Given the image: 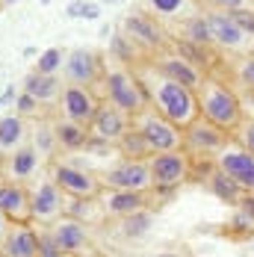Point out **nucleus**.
I'll return each instance as SVG.
<instances>
[{
    "label": "nucleus",
    "mask_w": 254,
    "mask_h": 257,
    "mask_svg": "<svg viewBox=\"0 0 254 257\" xmlns=\"http://www.w3.org/2000/svg\"><path fill=\"white\" fill-rule=\"evenodd\" d=\"M51 236L56 239V245L65 251V254H83L89 248V225L80 222V219H71V216H62L56 219L51 228Z\"/></svg>",
    "instance_id": "f3484780"
},
{
    "label": "nucleus",
    "mask_w": 254,
    "mask_h": 257,
    "mask_svg": "<svg viewBox=\"0 0 254 257\" xmlns=\"http://www.w3.org/2000/svg\"><path fill=\"white\" fill-rule=\"evenodd\" d=\"M0 210L12 222H30V186L21 180H0Z\"/></svg>",
    "instance_id": "aec40b11"
},
{
    "label": "nucleus",
    "mask_w": 254,
    "mask_h": 257,
    "mask_svg": "<svg viewBox=\"0 0 254 257\" xmlns=\"http://www.w3.org/2000/svg\"><path fill=\"white\" fill-rule=\"evenodd\" d=\"M154 71H160L163 77L175 80V83H183L186 89H195L198 92V86L204 83V71L192 62V59H186L183 53H157L154 56Z\"/></svg>",
    "instance_id": "dca6fc26"
},
{
    "label": "nucleus",
    "mask_w": 254,
    "mask_h": 257,
    "mask_svg": "<svg viewBox=\"0 0 254 257\" xmlns=\"http://www.w3.org/2000/svg\"><path fill=\"white\" fill-rule=\"evenodd\" d=\"M151 9L160 18H189L198 15V0H151Z\"/></svg>",
    "instance_id": "c85d7f7f"
},
{
    "label": "nucleus",
    "mask_w": 254,
    "mask_h": 257,
    "mask_svg": "<svg viewBox=\"0 0 254 257\" xmlns=\"http://www.w3.org/2000/svg\"><path fill=\"white\" fill-rule=\"evenodd\" d=\"M65 192L56 186V180H39L30 189V222L51 228L56 219L65 216Z\"/></svg>",
    "instance_id": "0eeeda50"
},
{
    "label": "nucleus",
    "mask_w": 254,
    "mask_h": 257,
    "mask_svg": "<svg viewBox=\"0 0 254 257\" xmlns=\"http://www.w3.org/2000/svg\"><path fill=\"white\" fill-rule=\"evenodd\" d=\"M39 163H42L39 148L30 145V142H24L15 154L6 160V175H9V180H27L39 172Z\"/></svg>",
    "instance_id": "b1692460"
},
{
    "label": "nucleus",
    "mask_w": 254,
    "mask_h": 257,
    "mask_svg": "<svg viewBox=\"0 0 254 257\" xmlns=\"http://www.w3.org/2000/svg\"><path fill=\"white\" fill-rule=\"evenodd\" d=\"M68 257H77V254H68Z\"/></svg>",
    "instance_id": "603ef678"
},
{
    "label": "nucleus",
    "mask_w": 254,
    "mask_h": 257,
    "mask_svg": "<svg viewBox=\"0 0 254 257\" xmlns=\"http://www.w3.org/2000/svg\"><path fill=\"white\" fill-rule=\"evenodd\" d=\"M36 109H39V101H36L33 95L21 92L18 101H15V112H18V115H30V112H36Z\"/></svg>",
    "instance_id": "ea45409f"
},
{
    "label": "nucleus",
    "mask_w": 254,
    "mask_h": 257,
    "mask_svg": "<svg viewBox=\"0 0 254 257\" xmlns=\"http://www.w3.org/2000/svg\"><path fill=\"white\" fill-rule=\"evenodd\" d=\"M228 178H233L239 183V189L245 192V195H254V154L251 151H245L239 142H233L230 139L228 145L216 154L213 160Z\"/></svg>",
    "instance_id": "9d476101"
},
{
    "label": "nucleus",
    "mask_w": 254,
    "mask_h": 257,
    "mask_svg": "<svg viewBox=\"0 0 254 257\" xmlns=\"http://www.w3.org/2000/svg\"><path fill=\"white\" fill-rule=\"evenodd\" d=\"M233 15V21L242 27L248 36H254V9H236V12H230Z\"/></svg>",
    "instance_id": "58836bf2"
},
{
    "label": "nucleus",
    "mask_w": 254,
    "mask_h": 257,
    "mask_svg": "<svg viewBox=\"0 0 254 257\" xmlns=\"http://www.w3.org/2000/svg\"><path fill=\"white\" fill-rule=\"evenodd\" d=\"M62 65H65V51L62 48H48L45 53H39L36 71H42V74H59Z\"/></svg>",
    "instance_id": "7c9ffc66"
},
{
    "label": "nucleus",
    "mask_w": 254,
    "mask_h": 257,
    "mask_svg": "<svg viewBox=\"0 0 254 257\" xmlns=\"http://www.w3.org/2000/svg\"><path fill=\"white\" fill-rule=\"evenodd\" d=\"M42 3H51V0H42Z\"/></svg>",
    "instance_id": "8fccbe9b"
},
{
    "label": "nucleus",
    "mask_w": 254,
    "mask_h": 257,
    "mask_svg": "<svg viewBox=\"0 0 254 257\" xmlns=\"http://www.w3.org/2000/svg\"><path fill=\"white\" fill-rule=\"evenodd\" d=\"M115 148L121 151V157H124V160H151V157H154V151L148 148V142L142 139V133H139L136 127L127 130L124 136L115 142Z\"/></svg>",
    "instance_id": "bb28decb"
},
{
    "label": "nucleus",
    "mask_w": 254,
    "mask_h": 257,
    "mask_svg": "<svg viewBox=\"0 0 254 257\" xmlns=\"http://www.w3.org/2000/svg\"><path fill=\"white\" fill-rule=\"evenodd\" d=\"M65 216L80 219V222L95 219V198H68L65 201Z\"/></svg>",
    "instance_id": "2f4dec72"
},
{
    "label": "nucleus",
    "mask_w": 254,
    "mask_h": 257,
    "mask_svg": "<svg viewBox=\"0 0 254 257\" xmlns=\"http://www.w3.org/2000/svg\"><path fill=\"white\" fill-rule=\"evenodd\" d=\"M0 106H3V103H0Z\"/></svg>",
    "instance_id": "864d4df0"
},
{
    "label": "nucleus",
    "mask_w": 254,
    "mask_h": 257,
    "mask_svg": "<svg viewBox=\"0 0 254 257\" xmlns=\"http://www.w3.org/2000/svg\"><path fill=\"white\" fill-rule=\"evenodd\" d=\"M62 74L68 80V86H89L95 89V83L103 80V59L98 51L92 48H74V51L65 53V65H62Z\"/></svg>",
    "instance_id": "6e6552de"
},
{
    "label": "nucleus",
    "mask_w": 254,
    "mask_h": 257,
    "mask_svg": "<svg viewBox=\"0 0 254 257\" xmlns=\"http://www.w3.org/2000/svg\"><path fill=\"white\" fill-rule=\"evenodd\" d=\"M133 127L142 133V139L148 142L154 154L163 151H183V130L178 124H172L166 115H160L154 106L142 109L139 115H133Z\"/></svg>",
    "instance_id": "20e7f679"
},
{
    "label": "nucleus",
    "mask_w": 254,
    "mask_h": 257,
    "mask_svg": "<svg viewBox=\"0 0 254 257\" xmlns=\"http://www.w3.org/2000/svg\"><path fill=\"white\" fill-rule=\"evenodd\" d=\"M0 257H9V254H3V251H0Z\"/></svg>",
    "instance_id": "de8ad7c7"
},
{
    "label": "nucleus",
    "mask_w": 254,
    "mask_h": 257,
    "mask_svg": "<svg viewBox=\"0 0 254 257\" xmlns=\"http://www.w3.org/2000/svg\"><path fill=\"white\" fill-rule=\"evenodd\" d=\"M101 101L103 98L95 89H89V86H65V92H62V98H59L62 115L71 118V121H77V124H83V127L92 124V118H95Z\"/></svg>",
    "instance_id": "2eb2a0df"
},
{
    "label": "nucleus",
    "mask_w": 254,
    "mask_h": 257,
    "mask_svg": "<svg viewBox=\"0 0 254 257\" xmlns=\"http://www.w3.org/2000/svg\"><path fill=\"white\" fill-rule=\"evenodd\" d=\"M103 101L115 103L118 109H124L127 115H139L142 109L151 106L139 74L124 71V68H115V71L103 74Z\"/></svg>",
    "instance_id": "7ed1b4c3"
},
{
    "label": "nucleus",
    "mask_w": 254,
    "mask_h": 257,
    "mask_svg": "<svg viewBox=\"0 0 254 257\" xmlns=\"http://www.w3.org/2000/svg\"><path fill=\"white\" fill-rule=\"evenodd\" d=\"M130 127H133V115H127L124 109H118L115 103L101 101L92 124H89V133H92V139H101L106 145H115Z\"/></svg>",
    "instance_id": "4468645a"
},
{
    "label": "nucleus",
    "mask_w": 254,
    "mask_h": 257,
    "mask_svg": "<svg viewBox=\"0 0 254 257\" xmlns=\"http://www.w3.org/2000/svg\"><path fill=\"white\" fill-rule=\"evenodd\" d=\"M53 130H56V142H59L62 151H83V148L89 145V139H92L89 127L77 124L71 118H59V121L53 124Z\"/></svg>",
    "instance_id": "393cba45"
},
{
    "label": "nucleus",
    "mask_w": 254,
    "mask_h": 257,
    "mask_svg": "<svg viewBox=\"0 0 254 257\" xmlns=\"http://www.w3.org/2000/svg\"><path fill=\"white\" fill-rule=\"evenodd\" d=\"M230 142V133L216 124H210L207 118H195L189 127L183 130V151L186 154H198V157H213Z\"/></svg>",
    "instance_id": "1a4fd4ad"
},
{
    "label": "nucleus",
    "mask_w": 254,
    "mask_h": 257,
    "mask_svg": "<svg viewBox=\"0 0 254 257\" xmlns=\"http://www.w3.org/2000/svg\"><path fill=\"white\" fill-rule=\"evenodd\" d=\"M39 257H68L59 245H56V239L51 236L48 228H45V231H39Z\"/></svg>",
    "instance_id": "f704fd0d"
},
{
    "label": "nucleus",
    "mask_w": 254,
    "mask_h": 257,
    "mask_svg": "<svg viewBox=\"0 0 254 257\" xmlns=\"http://www.w3.org/2000/svg\"><path fill=\"white\" fill-rule=\"evenodd\" d=\"M103 210L109 216H133L139 210H148V192H118V189H106L103 195Z\"/></svg>",
    "instance_id": "412c9836"
},
{
    "label": "nucleus",
    "mask_w": 254,
    "mask_h": 257,
    "mask_svg": "<svg viewBox=\"0 0 254 257\" xmlns=\"http://www.w3.org/2000/svg\"><path fill=\"white\" fill-rule=\"evenodd\" d=\"M151 225H154V213L151 210H139V213L121 219V233L124 236H145L151 231Z\"/></svg>",
    "instance_id": "c756f323"
},
{
    "label": "nucleus",
    "mask_w": 254,
    "mask_h": 257,
    "mask_svg": "<svg viewBox=\"0 0 254 257\" xmlns=\"http://www.w3.org/2000/svg\"><path fill=\"white\" fill-rule=\"evenodd\" d=\"M233 142H239L245 151H251L254 154V118H242V124L233 130V136H230Z\"/></svg>",
    "instance_id": "473e14b6"
},
{
    "label": "nucleus",
    "mask_w": 254,
    "mask_h": 257,
    "mask_svg": "<svg viewBox=\"0 0 254 257\" xmlns=\"http://www.w3.org/2000/svg\"><path fill=\"white\" fill-rule=\"evenodd\" d=\"M251 248H254V239H251Z\"/></svg>",
    "instance_id": "3c124183"
},
{
    "label": "nucleus",
    "mask_w": 254,
    "mask_h": 257,
    "mask_svg": "<svg viewBox=\"0 0 254 257\" xmlns=\"http://www.w3.org/2000/svg\"><path fill=\"white\" fill-rule=\"evenodd\" d=\"M121 33L142 51L160 53L163 48H169V36H166L163 24L157 18H151V15H145V12H130L121 21Z\"/></svg>",
    "instance_id": "f8f14e48"
},
{
    "label": "nucleus",
    "mask_w": 254,
    "mask_h": 257,
    "mask_svg": "<svg viewBox=\"0 0 254 257\" xmlns=\"http://www.w3.org/2000/svg\"><path fill=\"white\" fill-rule=\"evenodd\" d=\"M9 225H12V219H9V216L0 210V242H3V236L9 233Z\"/></svg>",
    "instance_id": "c03bdc74"
},
{
    "label": "nucleus",
    "mask_w": 254,
    "mask_h": 257,
    "mask_svg": "<svg viewBox=\"0 0 254 257\" xmlns=\"http://www.w3.org/2000/svg\"><path fill=\"white\" fill-rule=\"evenodd\" d=\"M103 189H118V192H151L154 178L148 160H118L115 166L101 172Z\"/></svg>",
    "instance_id": "39448f33"
},
{
    "label": "nucleus",
    "mask_w": 254,
    "mask_h": 257,
    "mask_svg": "<svg viewBox=\"0 0 254 257\" xmlns=\"http://www.w3.org/2000/svg\"><path fill=\"white\" fill-rule=\"evenodd\" d=\"M151 257H189L186 248H166V251H154Z\"/></svg>",
    "instance_id": "79ce46f5"
},
{
    "label": "nucleus",
    "mask_w": 254,
    "mask_h": 257,
    "mask_svg": "<svg viewBox=\"0 0 254 257\" xmlns=\"http://www.w3.org/2000/svg\"><path fill=\"white\" fill-rule=\"evenodd\" d=\"M9 3H15V0H0V6H9Z\"/></svg>",
    "instance_id": "49530a36"
},
{
    "label": "nucleus",
    "mask_w": 254,
    "mask_h": 257,
    "mask_svg": "<svg viewBox=\"0 0 254 257\" xmlns=\"http://www.w3.org/2000/svg\"><path fill=\"white\" fill-rule=\"evenodd\" d=\"M207 24H210V36H213V48H222V51L230 53H245L254 45V36H248L236 24L230 12H207Z\"/></svg>",
    "instance_id": "ddd939ff"
},
{
    "label": "nucleus",
    "mask_w": 254,
    "mask_h": 257,
    "mask_svg": "<svg viewBox=\"0 0 254 257\" xmlns=\"http://www.w3.org/2000/svg\"><path fill=\"white\" fill-rule=\"evenodd\" d=\"M86 3L89 0H74V3H68V18H83V12H86Z\"/></svg>",
    "instance_id": "a19ab883"
},
{
    "label": "nucleus",
    "mask_w": 254,
    "mask_h": 257,
    "mask_svg": "<svg viewBox=\"0 0 254 257\" xmlns=\"http://www.w3.org/2000/svg\"><path fill=\"white\" fill-rule=\"evenodd\" d=\"M195 95H198V112H201V118H207L210 124L228 130L230 136H233V130L239 127L242 118H245L236 92L230 89L228 83H222V80L204 77V83L198 86Z\"/></svg>",
    "instance_id": "f03ea898"
},
{
    "label": "nucleus",
    "mask_w": 254,
    "mask_h": 257,
    "mask_svg": "<svg viewBox=\"0 0 254 257\" xmlns=\"http://www.w3.org/2000/svg\"><path fill=\"white\" fill-rule=\"evenodd\" d=\"M36 148H39V154H42V157L51 154L53 148H59V142H56V130L48 127V124L36 130Z\"/></svg>",
    "instance_id": "72a5a7b5"
},
{
    "label": "nucleus",
    "mask_w": 254,
    "mask_h": 257,
    "mask_svg": "<svg viewBox=\"0 0 254 257\" xmlns=\"http://www.w3.org/2000/svg\"><path fill=\"white\" fill-rule=\"evenodd\" d=\"M210 186H213V192H216V195H219L222 201H228V204H236V201H239V198L245 195V192L239 189V183H236L233 178H228V175H225V172H222V169H219L216 163H213Z\"/></svg>",
    "instance_id": "cd10ccee"
},
{
    "label": "nucleus",
    "mask_w": 254,
    "mask_h": 257,
    "mask_svg": "<svg viewBox=\"0 0 254 257\" xmlns=\"http://www.w3.org/2000/svg\"><path fill=\"white\" fill-rule=\"evenodd\" d=\"M92 257H103V254H92Z\"/></svg>",
    "instance_id": "09e8293b"
},
{
    "label": "nucleus",
    "mask_w": 254,
    "mask_h": 257,
    "mask_svg": "<svg viewBox=\"0 0 254 257\" xmlns=\"http://www.w3.org/2000/svg\"><path fill=\"white\" fill-rule=\"evenodd\" d=\"M115 3H124V0H103V6H115Z\"/></svg>",
    "instance_id": "a18cd8bd"
},
{
    "label": "nucleus",
    "mask_w": 254,
    "mask_h": 257,
    "mask_svg": "<svg viewBox=\"0 0 254 257\" xmlns=\"http://www.w3.org/2000/svg\"><path fill=\"white\" fill-rule=\"evenodd\" d=\"M24 136H27L24 115H18V112L0 115V157L9 160V157L24 145Z\"/></svg>",
    "instance_id": "4be33fe9"
},
{
    "label": "nucleus",
    "mask_w": 254,
    "mask_h": 257,
    "mask_svg": "<svg viewBox=\"0 0 254 257\" xmlns=\"http://www.w3.org/2000/svg\"><path fill=\"white\" fill-rule=\"evenodd\" d=\"M236 71H239V80H242L248 89H254V53H248V56L239 62V68H236Z\"/></svg>",
    "instance_id": "4c0bfd02"
},
{
    "label": "nucleus",
    "mask_w": 254,
    "mask_h": 257,
    "mask_svg": "<svg viewBox=\"0 0 254 257\" xmlns=\"http://www.w3.org/2000/svg\"><path fill=\"white\" fill-rule=\"evenodd\" d=\"M24 92L27 95H33L39 103H51V101H56V98H62L65 86H62L59 74H42V71H33V74H27V80H24Z\"/></svg>",
    "instance_id": "5701e85b"
},
{
    "label": "nucleus",
    "mask_w": 254,
    "mask_h": 257,
    "mask_svg": "<svg viewBox=\"0 0 254 257\" xmlns=\"http://www.w3.org/2000/svg\"><path fill=\"white\" fill-rule=\"evenodd\" d=\"M51 175L56 180V186L65 192V198H98L103 192L101 175L92 169L74 166V163H53Z\"/></svg>",
    "instance_id": "423d86ee"
},
{
    "label": "nucleus",
    "mask_w": 254,
    "mask_h": 257,
    "mask_svg": "<svg viewBox=\"0 0 254 257\" xmlns=\"http://www.w3.org/2000/svg\"><path fill=\"white\" fill-rule=\"evenodd\" d=\"M222 236H228L230 242H251L254 239V195H242L230 216L222 225Z\"/></svg>",
    "instance_id": "a211bd4d"
},
{
    "label": "nucleus",
    "mask_w": 254,
    "mask_h": 257,
    "mask_svg": "<svg viewBox=\"0 0 254 257\" xmlns=\"http://www.w3.org/2000/svg\"><path fill=\"white\" fill-rule=\"evenodd\" d=\"M198 3H207L213 12H236V9H248L251 0H198Z\"/></svg>",
    "instance_id": "e433bc0d"
},
{
    "label": "nucleus",
    "mask_w": 254,
    "mask_h": 257,
    "mask_svg": "<svg viewBox=\"0 0 254 257\" xmlns=\"http://www.w3.org/2000/svg\"><path fill=\"white\" fill-rule=\"evenodd\" d=\"M180 39L195 45V48H213V36H210V24H207V12L189 15L180 21Z\"/></svg>",
    "instance_id": "a878e982"
},
{
    "label": "nucleus",
    "mask_w": 254,
    "mask_h": 257,
    "mask_svg": "<svg viewBox=\"0 0 254 257\" xmlns=\"http://www.w3.org/2000/svg\"><path fill=\"white\" fill-rule=\"evenodd\" d=\"M112 53H118L121 59H127V62H133L136 59V45L127 39L124 33H118L115 39H112Z\"/></svg>",
    "instance_id": "c9c22d12"
},
{
    "label": "nucleus",
    "mask_w": 254,
    "mask_h": 257,
    "mask_svg": "<svg viewBox=\"0 0 254 257\" xmlns=\"http://www.w3.org/2000/svg\"><path fill=\"white\" fill-rule=\"evenodd\" d=\"M148 166H151V178L157 189H175L189 178L192 157L186 151H163V154H154Z\"/></svg>",
    "instance_id": "9b49d317"
},
{
    "label": "nucleus",
    "mask_w": 254,
    "mask_h": 257,
    "mask_svg": "<svg viewBox=\"0 0 254 257\" xmlns=\"http://www.w3.org/2000/svg\"><path fill=\"white\" fill-rule=\"evenodd\" d=\"M12 101H18V95H15V86H6V89H3V95H0V103H3V106H9Z\"/></svg>",
    "instance_id": "37998d69"
},
{
    "label": "nucleus",
    "mask_w": 254,
    "mask_h": 257,
    "mask_svg": "<svg viewBox=\"0 0 254 257\" xmlns=\"http://www.w3.org/2000/svg\"><path fill=\"white\" fill-rule=\"evenodd\" d=\"M0 251L9 257H39V231L33 222H12L0 242Z\"/></svg>",
    "instance_id": "6ab92c4d"
},
{
    "label": "nucleus",
    "mask_w": 254,
    "mask_h": 257,
    "mask_svg": "<svg viewBox=\"0 0 254 257\" xmlns=\"http://www.w3.org/2000/svg\"><path fill=\"white\" fill-rule=\"evenodd\" d=\"M139 80H142V86H145V92H148L151 106L160 115H166L172 124H178L180 130H186L195 118H201L195 89H186L183 83H175V80L163 77V74L154 71V68L142 71Z\"/></svg>",
    "instance_id": "f257e3e1"
}]
</instances>
